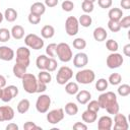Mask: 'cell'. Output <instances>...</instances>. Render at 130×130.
Instances as JSON below:
<instances>
[{
	"label": "cell",
	"mask_w": 130,
	"mask_h": 130,
	"mask_svg": "<svg viewBox=\"0 0 130 130\" xmlns=\"http://www.w3.org/2000/svg\"><path fill=\"white\" fill-rule=\"evenodd\" d=\"M56 55L61 62H69L73 58V53L67 43H59L56 47Z\"/></svg>",
	"instance_id": "1"
},
{
	"label": "cell",
	"mask_w": 130,
	"mask_h": 130,
	"mask_svg": "<svg viewBox=\"0 0 130 130\" xmlns=\"http://www.w3.org/2000/svg\"><path fill=\"white\" fill-rule=\"evenodd\" d=\"M22 87L24 89V91H26L27 93H36L37 92V86H38V78L31 74V73H25L22 78Z\"/></svg>",
	"instance_id": "2"
},
{
	"label": "cell",
	"mask_w": 130,
	"mask_h": 130,
	"mask_svg": "<svg viewBox=\"0 0 130 130\" xmlns=\"http://www.w3.org/2000/svg\"><path fill=\"white\" fill-rule=\"evenodd\" d=\"M75 79L78 83L89 84L95 79V74L91 69H82L75 74Z\"/></svg>",
	"instance_id": "3"
},
{
	"label": "cell",
	"mask_w": 130,
	"mask_h": 130,
	"mask_svg": "<svg viewBox=\"0 0 130 130\" xmlns=\"http://www.w3.org/2000/svg\"><path fill=\"white\" fill-rule=\"evenodd\" d=\"M73 76V71L68 66H62L59 68L57 75H56V81L60 85L66 84Z\"/></svg>",
	"instance_id": "4"
},
{
	"label": "cell",
	"mask_w": 130,
	"mask_h": 130,
	"mask_svg": "<svg viewBox=\"0 0 130 130\" xmlns=\"http://www.w3.org/2000/svg\"><path fill=\"white\" fill-rule=\"evenodd\" d=\"M24 43L27 48L32 50H41L44 47V40L35 34L26 35L24 38Z\"/></svg>",
	"instance_id": "5"
},
{
	"label": "cell",
	"mask_w": 130,
	"mask_h": 130,
	"mask_svg": "<svg viewBox=\"0 0 130 130\" xmlns=\"http://www.w3.org/2000/svg\"><path fill=\"white\" fill-rule=\"evenodd\" d=\"M30 51L27 47H19L16 50V62L20 65H23L25 67H28L30 63Z\"/></svg>",
	"instance_id": "6"
},
{
	"label": "cell",
	"mask_w": 130,
	"mask_h": 130,
	"mask_svg": "<svg viewBox=\"0 0 130 130\" xmlns=\"http://www.w3.org/2000/svg\"><path fill=\"white\" fill-rule=\"evenodd\" d=\"M98 102H99L101 109H106L109 106H111L112 104L117 102V95L113 91H107V92H104L99 95Z\"/></svg>",
	"instance_id": "7"
},
{
	"label": "cell",
	"mask_w": 130,
	"mask_h": 130,
	"mask_svg": "<svg viewBox=\"0 0 130 130\" xmlns=\"http://www.w3.org/2000/svg\"><path fill=\"white\" fill-rule=\"evenodd\" d=\"M51 106V98L48 94H41L36 102V109L39 113L45 114L49 111Z\"/></svg>",
	"instance_id": "8"
},
{
	"label": "cell",
	"mask_w": 130,
	"mask_h": 130,
	"mask_svg": "<svg viewBox=\"0 0 130 130\" xmlns=\"http://www.w3.org/2000/svg\"><path fill=\"white\" fill-rule=\"evenodd\" d=\"M78 29H79L78 19L74 16L67 17V19L65 21V31H66V34L70 37H73V36L77 35Z\"/></svg>",
	"instance_id": "9"
},
{
	"label": "cell",
	"mask_w": 130,
	"mask_h": 130,
	"mask_svg": "<svg viewBox=\"0 0 130 130\" xmlns=\"http://www.w3.org/2000/svg\"><path fill=\"white\" fill-rule=\"evenodd\" d=\"M124 62V59L122 57L121 54L117 53V52H113L111 53L108 57H107V60H106V63H107V66L110 68V69H116V68H119Z\"/></svg>",
	"instance_id": "10"
},
{
	"label": "cell",
	"mask_w": 130,
	"mask_h": 130,
	"mask_svg": "<svg viewBox=\"0 0 130 130\" xmlns=\"http://www.w3.org/2000/svg\"><path fill=\"white\" fill-rule=\"evenodd\" d=\"M64 119V110L62 108L54 109L47 114V121L50 124H58Z\"/></svg>",
	"instance_id": "11"
},
{
	"label": "cell",
	"mask_w": 130,
	"mask_h": 130,
	"mask_svg": "<svg viewBox=\"0 0 130 130\" xmlns=\"http://www.w3.org/2000/svg\"><path fill=\"white\" fill-rule=\"evenodd\" d=\"M18 94V88L15 85H8L2 88V96L1 100L4 103L10 102L12 99H14Z\"/></svg>",
	"instance_id": "12"
},
{
	"label": "cell",
	"mask_w": 130,
	"mask_h": 130,
	"mask_svg": "<svg viewBox=\"0 0 130 130\" xmlns=\"http://www.w3.org/2000/svg\"><path fill=\"white\" fill-rule=\"evenodd\" d=\"M112 127L114 128V130H127L129 128V125H128L126 116L123 114H120L119 112L117 114H115L114 126H112Z\"/></svg>",
	"instance_id": "13"
},
{
	"label": "cell",
	"mask_w": 130,
	"mask_h": 130,
	"mask_svg": "<svg viewBox=\"0 0 130 130\" xmlns=\"http://www.w3.org/2000/svg\"><path fill=\"white\" fill-rule=\"evenodd\" d=\"M14 110L10 106H1L0 107V122L11 121L14 118Z\"/></svg>",
	"instance_id": "14"
},
{
	"label": "cell",
	"mask_w": 130,
	"mask_h": 130,
	"mask_svg": "<svg viewBox=\"0 0 130 130\" xmlns=\"http://www.w3.org/2000/svg\"><path fill=\"white\" fill-rule=\"evenodd\" d=\"M88 63V57L85 53L79 52L73 57V65L76 68H82Z\"/></svg>",
	"instance_id": "15"
},
{
	"label": "cell",
	"mask_w": 130,
	"mask_h": 130,
	"mask_svg": "<svg viewBox=\"0 0 130 130\" xmlns=\"http://www.w3.org/2000/svg\"><path fill=\"white\" fill-rule=\"evenodd\" d=\"M113 126V119L110 116H102L98 121L99 130H110Z\"/></svg>",
	"instance_id": "16"
},
{
	"label": "cell",
	"mask_w": 130,
	"mask_h": 130,
	"mask_svg": "<svg viewBox=\"0 0 130 130\" xmlns=\"http://www.w3.org/2000/svg\"><path fill=\"white\" fill-rule=\"evenodd\" d=\"M14 58V51L8 46H0V60L11 61Z\"/></svg>",
	"instance_id": "17"
},
{
	"label": "cell",
	"mask_w": 130,
	"mask_h": 130,
	"mask_svg": "<svg viewBox=\"0 0 130 130\" xmlns=\"http://www.w3.org/2000/svg\"><path fill=\"white\" fill-rule=\"evenodd\" d=\"M90 99H91V93L88 90L82 89V90H78V92L76 93V100L81 105L87 104L90 101Z\"/></svg>",
	"instance_id": "18"
},
{
	"label": "cell",
	"mask_w": 130,
	"mask_h": 130,
	"mask_svg": "<svg viewBox=\"0 0 130 130\" xmlns=\"http://www.w3.org/2000/svg\"><path fill=\"white\" fill-rule=\"evenodd\" d=\"M92 36H93V39L96 42H104V41H106V39L108 37V34H107V30L104 27L99 26V27H95L93 29Z\"/></svg>",
	"instance_id": "19"
},
{
	"label": "cell",
	"mask_w": 130,
	"mask_h": 130,
	"mask_svg": "<svg viewBox=\"0 0 130 130\" xmlns=\"http://www.w3.org/2000/svg\"><path fill=\"white\" fill-rule=\"evenodd\" d=\"M29 10H30L31 13H35L37 15L42 16L46 12V5L42 2H35V3L31 4Z\"/></svg>",
	"instance_id": "20"
},
{
	"label": "cell",
	"mask_w": 130,
	"mask_h": 130,
	"mask_svg": "<svg viewBox=\"0 0 130 130\" xmlns=\"http://www.w3.org/2000/svg\"><path fill=\"white\" fill-rule=\"evenodd\" d=\"M81 118H82V121L84 123H87V124H91L93 122H95L98 116H96V113L95 112H92V111H89V110H86L82 113L81 115Z\"/></svg>",
	"instance_id": "21"
},
{
	"label": "cell",
	"mask_w": 130,
	"mask_h": 130,
	"mask_svg": "<svg viewBox=\"0 0 130 130\" xmlns=\"http://www.w3.org/2000/svg\"><path fill=\"white\" fill-rule=\"evenodd\" d=\"M10 32H11L12 38L15 39V40H21L24 37V28L19 24L13 25Z\"/></svg>",
	"instance_id": "22"
},
{
	"label": "cell",
	"mask_w": 130,
	"mask_h": 130,
	"mask_svg": "<svg viewBox=\"0 0 130 130\" xmlns=\"http://www.w3.org/2000/svg\"><path fill=\"white\" fill-rule=\"evenodd\" d=\"M108 16H109V19L111 20H116V21H119L122 16H123V11L122 9L120 8H117V7H114V8H111L108 12Z\"/></svg>",
	"instance_id": "23"
},
{
	"label": "cell",
	"mask_w": 130,
	"mask_h": 130,
	"mask_svg": "<svg viewBox=\"0 0 130 130\" xmlns=\"http://www.w3.org/2000/svg\"><path fill=\"white\" fill-rule=\"evenodd\" d=\"M54 35H55V28L50 24L44 25L41 29V36L44 39H51L54 37Z\"/></svg>",
	"instance_id": "24"
},
{
	"label": "cell",
	"mask_w": 130,
	"mask_h": 130,
	"mask_svg": "<svg viewBox=\"0 0 130 130\" xmlns=\"http://www.w3.org/2000/svg\"><path fill=\"white\" fill-rule=\"evenodd\" d=\"M26 68H27V67H25V66H23V65H20V64H18V63H15L14 66H13V68H12V71H13L14 76L21 79L22 76L26 73Z\"/></svg>",
	"instance_id": "25"
},
{
	"label": "cell",
	"mask_w": 130,
	"mask_h": 130,
	"mask_svg": "<svg viewBox=\"0 0 130 130\" xmlns=\"http://www.w3.org/2000/svg\"><path fill=\"white\" fill-rule=\"evenodd\" d=\"M3 15H4V18L8 22H13V21L16 20L18 14H17V11L14 8H7Z\"/></svg>",
	"instance_id": "26"
},
{
	"label": "cell",
	"mask_w": 130,
	"mask_h": 130,
	"mask_svg": "<svg viewBox=\"0 0 130 130\" xmlns=\"http://www.w3.org/2000/svg\"><path fill=\"white\" fill-rule=\"evenodd\" d=\"M38 80L41 81V82H44V83L48 84L52 80V75L47 70H41L39 72V74H38Z\"/></svg>",
	"instance_id": "27"
},
{
	"label": "cell",
	"mask_w": 130,
	"mask_h": 130,
	"mask_svg": "<svg viewBox=\"0 0 130 130\" xmlns=\"http://www.w3.org/2000/svg\"><path fill=\"white\" fill-rule=\"evenodd\" d=\"M30 103L27 99H22L18 104H17V112L20 114H24L29 110Z\"/></svg>",
	"instance_id": "28"
},
{
	"label": "cell",
	"mask_w": 130,
	"mask_h": 130,
	"mask_svg": "<svg viewBox=\"0 0 130 130\" xmlns=\"http://www.w3.org/2000/svg\"><path fill=\"white\" fill-rule=\"evenodd\" d=\"M78 90H79V86L76 82L70 81V82H67L66 85H65V91L70 95L76 94L78 92Z\"/></svg>",
	"instance_id": "29"
},
{
	"label": "cell",
	"mask_w": 130,
	"mask_h": 130,
	"mask_svg": "<svg viewBox=\"0 0 130 130\" xmlns=\"http://www.w3.org/2000/svg\"><path fill=\"white\" fill-rule=\"evenodd\" d=\"M65 113L68 114L69 116H74L78 113V106L75 104V103H72V102H69L65 105Z\"/></svg>",
	"instance_id": "30"
},
{
	"label": "cell",
	"mask_w": 130,
	"mask_h": 130,
	"mask_svg": "<svg viewBox=\"0 0 130 130\" xmlns=\"http://www.w3.org/2000/svg\"><path fill=\"white\" fill-rule=\"evenodd\" d=\"M49 57L46 55H40L38 56L37 60H36V65L40 70H46V66L48 63Z\"/></svg>",
	"instance_id": "31"
},
{
	"label": "cell",
	"mask_w": 130,
	"mask_h": 130,
	"mask_svg": "<svg viewBox=\"0 0 130 130\" xmlns=\"http://www.w3.org/2000/svg\"><path fill=\"white\" fill-rule=\"evenodd\" d=\"M78 23L83 27H89L92 23V18L87 13L82 14V15H80V17L78 19Z\"/></svg>",
	"instance_id": "32"
},
{
	"label": "cell",
	"mask_w": 130,
	"mask_h": 130,
	"mask_svg": "<svg viewBox=\"0 0 130 130\" xmlns=\"http://www.w3.org/2000/svg\"><path fill=\"white\" fill-rule=\"evenodd\" d=\"M121 81H122V76L120 73H112L108 79V82L112 85H118L121 83Z\"/></svg>",
	"instance_id": "33"
},
{
	"label": "cell",
	"mask_w": 130,
	"mask_h": 130,
	"mask_svg": "<svg viewBox=\"0 0 130 130\" xmlns=\"http://www.w3.org/2000/svg\"><path fill=\"white\" fill-rule=\"evenodd\" d=\"M108 85H109V82L106 78H100L95 81V88L96 90L99 91H104L108 88Z\"/></svg>",
	"instance_id": "34"
},
{
	"label": "cell",
	"mask_w": 130,
	"mask_h": 130,
	"mask_svg": "<svg viewBox=\"0 0 130 130\" xmlns=\"http://www.w3.org/2000/svg\"><path fill=\"white\" fill-rule=\"evenodd\" d=\"M117 91H118V94L119 95H121V96H127V95L130 94V85L129 84H126V83L121 84L118 87Z\"/></svg>",
	"instance_id": "35"
},
{
	"label": "cell",
	"mask_w": 130,
	"mask_h": 130,
	"mask_svg": "<svg viewBox=\"0 0 130 130\" xmlns=\"http://www.w3.org/2000/svg\"><path fill=\"white\" fill-rule=\"evenodd\" d=\"M106 47H107V49H108L109 51H111V52L113 53V52H117V51H118V49H119V44H118L115 40L110 39V40H108V41L106 42Z\"/></svg>",
	"instance_id": "36"
},
{
	"label": "cell",
	"mask_w": 130,
	"mask_h": 130,
	"mask_svg": "<svg viewBox=\"0 0 130 130\" xmlns=\"http://www.w3.org/2000/svg\"><path fill=\"white\" fill-rule=\"evenodd\" d=\"M10 37H11V32L9 29L5 28V27H2L0 28V42H8L10 40Z\"/></svg>",
	"instance_id": "37"
},
{
	"label": "cell",
	"mask_w": 130,
	"mask_h": 130,
	"mask_svg": "<svg viewBox=\"0 0 130 130\" xmlns=\"http://www.w3.org/2000/svg\"><path fill=\"white\" fill-rule=\"evenodd\" d=\"M73 47L77 50H83L86 47V41L82 38H76L73 41Z\"/></svg>",
	"instance_id": "38"
},
{
	"label": "cell",
	"mask_w": 130,
	"mask_h": 130,
	"mask_svg": "<svg viewBox=\"0 0 130 130\" xmlns=\"http://www.w3.org/2000/svg\"><path fill=\"white\" fill-rule=\"evenodd\" d=\"M108 27L111 31L113 32H118L120 29H121V26H120V23L119 21H116V20H111L109 19L108 21Z\"/></svg>",
	"instance_id": "39"
},
{
	"label": "cell",
	"mask_w": 130,
	"mask_h": 130,
	"mask_svg": "<svg viewBox=\"0 0 130 130\" xmlns=\"http://www.w3.org/2000/svg\"><path fill=\"white\" fill-rule=\"evenodd\" d=\"M93 8H94V5L92 2H89V1H84L82 2L81 4V9L85 12V13H90L93 11Z\"/></svg>",
	"instance_id": "40"
},
{
	"label": "cell",
	"mask_w": 130,
	"mask_h": 130,
	"mask_svg": "<svg viewBox=\"0 0 130 130\" xmlns=\"http://www.w3.org/2000/svg\"><path fill=\"white\" fill-rule=\"evenodd\" d=\"M57 65H58V64H57V61H56L54 58L50 57L49 60H48L47 66H46V70L49 71V72H53V71H55V70L57 69Z\"/></svg>",
	"instance_id": "41"
},
{
	"label": "cell",
	"mask_w": 130,
	"mask_h": 130,
	"mask_svg": "<svg viewBox=\"0 0 130 130\" xmlns=\"http://www.w3.org/2000/svg\"><path fill=\"white\" fill-rule=\"evenodd\" d=\"M56 47H57V44L55 43H52V44H49L46 48V54L49 56V57H52L54 58L56 56Z\"/></svg>",
	"instance_id": "42"
},
{
	"label": "cell",
	"mask_w": 130,
	"mask_h": 130,
	"mask_svg": "<svg viewBox=\"0 0 130 130\" xmlns=\"http://www.w3.org/2000/svg\"><path fill=\"white\" fill-rule=\"evenodd\" d=\"M61 7H62V9H63L64 11L70 12V11H72L73 8H74V3H73L71 0H65V1L62 2Z\"/></svg>",
	"instance_id": "43"
},
{
	"label": "cell",
	"mask_w": 130,
	"mask_h": 130,
	"mask_svg": "<svg viewBox=\"0 0 130 130\" xmlns=\"http://www.w3.org/2000/svg\"><path fill=\"white\" fill-rule=\"evenodd\" d=\"M100 105H99V102L98 101H89L88 104H87V110L89 111H92V112H95L98 113L100 111Z\"/></svg>",
	"instance_id": "44"
},
{
	"label": "cell",
	"mask_w": 130,
	"mask_h": 130,
	"mask_svg": "<svg viewBox=\"0 0 130 130\" xmlns=\"http://www.w3.org/2000/svg\"><path fill=\"white\" fill-rule=\"evenodd\" d=\"M119 110H120V107H119L118 102H116V103L112 104L111 106H109L108 108H106V111H107L109 114H111V115H115V114H117V113L119 112Z\"/></svg>",
	"instance_id": "45"
},
{
	"label": "cell",
	"mask_w": 130,
	"mask_h": 130,
	"mask_svg": "<svg viewBox=\"0 0 130 130\" xmlns=\"http://www.w3.org/2000/svg\"><path fill=\"white\" fill-rule=\"evenodd\" d=\"M27 19H28L29 23H31V24H39L41 22V16L37 15L35 13H31V12H29V14L27 16Z\"/></svg>",
	"instance_id": "46"
},
{
	"label": "cell",
	"mask_w": 130,
	"mask_h": 130,
	"mask_svg": "<svg viewBox=\"0 0 130 130\" xmlns=\"http://www.w3.org/2000/svg\"><path fill=\"white\" fill-rule=\"evenodd\" d=\"M121 28H129L130 27V15L124 16L119 20Z\"/></svg>",
	"instance_id": "47"
},
{
	"label": "cell",
	"mask_w": 130,
	"mask_h": 130,
	"mask_svg": "<svg viewBox=\"0 0 130 130\" xmlns=\"http://www.w3.org/2000/svg\"><path fill=\"white\" fill-rule=\"evenodd\" d=\"M98 4L101 8L107 9V8H110L112 6L113 0H98Z\"/></svg>",
	"instance_id": "48"
},
{
	"label": "cell",
	"mask_w": 130,
	"mask_h": 130,
	"mask_svg": "<svg viewBox=\"0 0 130 130\" xmlns=\"http://www.w3.org/2000/svg\"><path fill=\"white\" fill-rule=\"evenodd\" d=\"M23 129H24V130H34V129L42 130V128H41V127L37 126L34 122H30V121H27V122H25V123H24V125H23Z\"/></svg>",
	"instance_id": "49"
},
{
	"label": "cell",
	"mask_w": 130,
	"mask_h": 130,
	"mask_svg": "<svg viewBox=\"0 0 130 130\" xmlns=\"http://www.w3.org/2000/svg\"><path fill=\"white\" fill-rule=\"evenodd\" d=\"M47 89V84L44 83V82H41L38 80V86H37V92L38 93H41V92H44L45 90Z\"/></svg>",
	"instance_id": "50"
},
{
	"label": "cell",
	"mask_w": 130,
	"mask_h": 130,
	"mask_svg": "<svg viewBox=\"0 0 130 130\" xmlns=\"http://www.w3.org/2000/svg\"><path fill=\"white\" fill-rule=\"evenodd\" d=\"M73 129L74 130H86L87 129V126L84 123H82V122H76L73 125Z\"/></svg>",
	"instance_id": "51"
},
{
	"label": "cell",
	"mask_w": 130,
	"mask_h": 130,
	"mask_svg": "<svg viewBox=\"0 0 130 130\" xmlns=\"http://www.w3.org/2000/svg\"><path fill=\"white\" fill-rule=\"evenodd\" d=\"M59 0H45V5L48 7H55L57 6Z\"/></svg>",
	"instance_id": "52"
},
{
	"label": "cell",
	"mask_w": 130,
	"mask_h": 130,
	"mask_svg": "<svg viewBox=\"0 0 130 130\" xmlns=\"http://www.w3.org/2000/svg\"><path fill=\"white\" fill-rule=\"evenodd\" d=\"M120 5L122 8L128 10V9H130V0H121Z\"/></svg>",
	"instance_id": "53"
},
{
	"label": "cell",
	"mask_w": 130,
	"mask_h": 130,
	"mask_svg": "<svg viewBox=\"0 0 130 130\" xmlns=\"http://www.w3.org/2000/svg\"><path fill=\"white\" fill-rule=\"evenodd\" d=\"M123 54L125 56H127V57L130 56V44H127V45L124 46V48H123Z\"/></svg>",
	"instance_id": "54"
},
{
	"label": "cell",
	"mask_w": 130,
	"mask_h": 130,
	"mask_svg": "<svg viewBox=\"0 0 130 130\" xmlns=\"http://www.w3.org/2000/svg\"><path fill=\"white\" fill-rule=\"evenodd\" d=\"M6 130H18V125H16L15 123H9L6 126Z\"/></svg>",
	"instance_id": "55"
},
{
	"label": "cell",
	"mask_w": 130,
	"mask_h": 130,
	"mask_svg": "<svg viewBox=\"0 0 130 130\" xmlns=\"http://www.w3.org/2000/svg\"><path fill=\"white\" fill-rule=\"evenodd\" d=\"M5 86H6V78H5V76L0 74V87L3 88Z\"/></svg>",
	"instance_id": "56"
},
{
	"label": "cell",
	"mask_w": 130,
	"mask_h": 130,
	"mask_svg": "<svg viewBox=\"0 0 130 130\" xmlns=\"http://www.w3.org/2000/svg\"><path fill=\"white\" fill-rule=\"evenodd\" d=\"M3 18H4V15H3V14L0 12V23L3 21Z\"/></svg>",
	"instance_id": "57"
},
{
	"label": "cell",
	"mask_w": 130,
	"mask_h": 130,
	"mask_svg": "<svg viewBox=\"0 0 130 130\" xmlns=\"http://www.w3.org/2000/svg\"><path fill=\"white\" fill-rule=\"evenodd\" d=\"M1 96H2V88L0 87V100H1Z\"/></svg>",
	"instance_id": "58"
},
{
	"label": "cell",
	"mask_w": 130,
	"mask_h": 130,
	"mask_svg": "<svg viewBox=\"0 0 130 130\" xmlns=\"http://www.w3.org/2000/svg\"><path fill=\"white\" fill-rule=\"evenodd\" d=\"M84 1H89V2H92V3H94V1H95V0H84Z\"/></svg>",
	"instance_id": "59"
}]
</instances>
